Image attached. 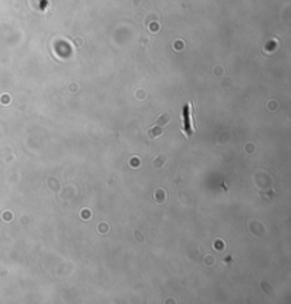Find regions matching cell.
Wrapping results in <instances>:
<instances>
[{"label": "cell", "instance_id": "cell-1", "mask_svg": "<svg viewBox=\"0 0 291 304\" xmlns=\"http://www.w3.org/2000/svg\"><path fill=\"white\" fill-rule=\"evenodd\" d=\"M188 108H189V115H188V128L190 129V131H193V124H192V104H188Z\"/></svg>", "mask_w": 291, "mask_h": 304}]
</instances>
